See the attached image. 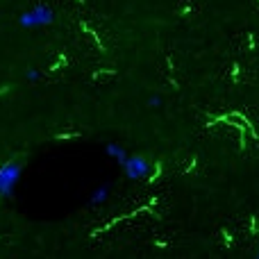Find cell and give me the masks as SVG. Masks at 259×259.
Returning <instances> with one entry per match:
<instances>
[{"instance_id": "1", "label": "cell", "mask_w": 259, "mask_h": 259, "mask_svg": "<svg viewBox=\"0 0 259 259\" xmlns=\"http://www.w3.org/2000/svg\"><path fill=\"white\" fill-rule=\"evenodd\" d=\"M55 23V12L48 5H36L30 12H23L18 16V25L25 27V30H36V27H46Z\"/></svg>"}, {"instance_id": "2", "label": "cell", "mask_w": 259, "mask_h": 259, "mask_svg": "<svg viewBox=\"0 0 259 259\" xmlns=\"http://www.w3.org/2000/svg\"><path fill=\"white\" fill-rule=\"evenodd\" d=\"M23 173V164L21 161H7L0 166V198H9L16 189L18 180Z\"/></svg>"}, {"instance_id": "3", "label": "cell", "mask_w": 259, "mask_h": 259, "mask_svg": "<svg viewBox=\"0 0 259 259\" xmlns=\"http://www.w3.org/2000/svg\"><path fill=\"white\" fill-rule=\"evenodd\" d=\"M123 170L130 180H143L152 173V166L146 157H127L125 164H123Z\"/></svg>"}, {"instance_id": "4", "label": "cell", "mask_w": 259, "mask_h": 259, "mask_svg": "<svg viewBox=\"0 0 259 259\" xmlns=\"http://www.w3.org/2000/svg\"><path fill=\"white\" fill-rule=\"evenodd\" d=\"M105 152H107V157H112V159H116L121 166L125 164V159L130 157L127 152H125V148H123V146H118L116 141H109L107 146H105Z\"/></svg>"}, {"instance_id": "5", "label": "cell", "mask_w": 259, "mask_h": 259, "mask_svg": "<svg viewBox=\"0 0 259 259\" xmlns=\"http://www.w3.org/2000/svg\"><path fill=\"white\" fill-rule=\"evenodd\" d=\"M107 196H109V189L103 184V187H98L94 193H91V205H100V202H105Z\"/></svg>"}, {"instance_id": "6", "label": "cell", "mask_w": 259, "mask_h": 259, "mask_svg": "<svg viewBox=\"0 0 259 259\" xmlns=\"http://www.w3.org/2000/svg\"><path fill=\"white\" fill-rule=\"evenodd\" d=\"M25 80L27 82H39L41 80V71H36V68H27V71H25Z\"/></svg>"}, {"instance_id": "7", "label": "cell", "mask_w": 259, "mask_h": 259, "mask_svg": "<svg viewBox=\"0 0 259 259\" xmlns=\"http://www.w3.org/2000/svg\"><path fill=\"white\" fill-rule=\"evenodd\" d=\"M159 105H161V96L152 94L150 98H148V107H159Z\"/></svg>"}, {"instance_id": "8", "label": "cell", "mask_w": 259, "mask_h": 259, "mask_svg": "<svg viewBox=\"0 0 259 259\" xmlns=\"http://www.w3.org/2000/svg\"><path fill=\"white\" fill-rule=\"evenodd\" d=\"M257 259H259V250H257Z\"/></svg>"}]
</instances>
